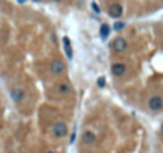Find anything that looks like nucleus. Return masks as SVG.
I'll use <instances>...</instances> for the list:
<instances>
[{"label":"nucleus","instance_id":"1","mask_svg":"<svg viewBox=\"0 0 163 153\" xmlns=\"http://www.w3.org/2000/svg\"><path fill=\"white\" fill-rule=\"evenodd\" d=\"M52 133H54V136H56V137H65L67 134H68L67 123L56 122V123H54V126H52Z\"/></svg>","mask_w":163,"mask_h":153},{"label":"nucleus","instance_id":"2","mask_svg":"<svg viewBox=\"0 0 163 153\" xmlns=\"http://www.w3.org/2000/svg\"><path fill=\"white\" fill-rule=\"evenodd\" d=\"M147 106H149V109H150V111H155V112L161 111V109H163V98L158 96V95L150 96V98H149V101H147Z\"/></svg>","mask_w":163,"mask_h":153},{"label":"nucleus","instance_id":"3","mask_svg":"<svg viewBox=\"0 0 163 153\" xmlns=\"http://www.w3.org/2000/svg\"><path fill=\"white\" fill-rule=\"evenodd\" d=\"M65 71V63H63V60L60 59H56L51 62V73L52 74H60Z\"/></svg>","mask_w":163,"mask_h":153},{"label":"nucleus","instance_id":"4","mask_svg":"<svg viewBox=\"0 0 163 153\" xmlns=\"http://www.w3.org/2000/svg\"><path fill=\"white\" fill-rule=\"evenodd\" d=\"M111 48H113V51L114 52H124L125 49H127V41L124 40V38H114L113 40V43H111Z\"/></svg>","mask_w":163,"mask_h":153},{"label":"nucleus","instance_id":"5","mask_svg":"<svg viewBox=\"0 0 163 153\" xmlns=\"http://www.w3.org/2000/svg\"><path fill=\"white\" fill-rule=\"evenodd\" d=\"M11 98H13L14 103H21V101H24V98H25V92L21 87H13L11 88Z\"/></svg>","mask_w":163,"mask_h":153},{"label":"nucleus","instance_id":"6","mask_svg":"<svg viewBox=\"0 0 163 153\" xmlns=\"http://www.w3.org/2000/svg\"><path fill=\"white\" fill-rule=\"evenodd\" d=\"M122 6L119 5V3H113V5H109V8H108V13H109V16L111 17H114V19H117V17H120L122 16Z\"/></svg>","mask_w":163,"mask_h":153},{"label":"nucleus","instance_id":"7","mask_svg":"<svg viewBox=\"0 0 163 153\" xmlns=\"http://www.w3.org/2000/svg\"><path fill=\"white\" fill-rule=\"evenodd\" d=\"M111 73H113L114 76H117V77H120V76H124V74L127 73V66H125L124 63H114V65L111 66Z\"/></svg>","mask_w":163,"mask_h":153},{"label":"nucleus","instance_id":"8","mask_svg":"<svg viewBox=\"0 0 163 153\" xmlns=\"http://www.w3.org/2000/svg\"><path fill=\"white\" fill-rule=\"evenodd\" d=\"M95 141H97V136L92 131H84L83 133V142L86 144V145H94Z\"/></svg>","mask_w":163,"mask_h":153},{"label":"nucleus","instance_id":"9","mask_svg":"<svg viewBox=\"0 0 163 153\" xmlns=\"http://www.w3.org/2000/svg\"><path fill=\"white\" fill-rule=\"evenodd\" d=\"M62 43H63V51H65L68 60L73 59V51H71V43H70V38L68 37H63L62 38Z\"/></svg>","mask_w":163,"mask_h":153},{"label":"nucleus","instance_id":"10","mask_svg":"<svg viewBox=\"0 0 163 153\" xmlns=\"http://www.w3.org/2000/svg\"><path fill=\"white\" fill-rule=\"evenodd\" d=\"M109 32H111L109 25H108V24H102V27H100V37H102L103 40H106V38H108Z\"/></svg>","mask_w":163,"mask_h":153},{"label":"nucleus","instance_id":"11","mask_svg":"<svg viewBox=\"0 0 163 153\" xmlns=\"http://www.w3.org/2000/svg\"><path fill=\"white\" fill-rule=\"evenodd\" d=\"M59 92H60L62 95H67V93L70 92V85H68V84H60V85H59Z\"/></svg>","mask_w":163,"mask_h":153},{"label":"nucleus","instance_id":"12","mask_svg":"<svg viewBox=\"0 0 163 153\" xmlns=\"http://www.w3.org/2000/svg\"><path fill=\"white\" fill-rule=\"evenodd\" d=\"M97 84H98V87H105V84H106V79L103 77V76H100L97 79Z\"/></svg>","mask_w":163,"mask_h":153},{"label":"nucleus","instance_id":"13","mask_svg":"<svg viewBox=\"0 0 163 153\" xmlns=\"http://www.w3.org/2000/svg\"><path fill=\"white\" fill-rule=\"evenodd\" d=\"M124 27H125L124 22H116V24H114V30H122Z\"/></svg>","mask_w":163,"mask_h":153},{"label":"nucleus","instance_id":"14","mask_svg":"<svg viewBox=\"0 0 163 153\" xmlns=\"http://www.w3.org/2000/svg\"><path fill=\"white\" fill-rule=\"evenodd\" d=\"M92 8H94V11H95V13H100V11H102V10H100V6H98L97 3H92Z\"/></svg>","mask_w":163,"mask_h":153},{"label":"nucleus","instance_id":"15","mask_svg":"<svg viewBox=\"0 0 163 153\" xmlns=\"http://www.w3.org/2000/svg\"><path fill=\"white\" fill-rule=\"evenodd\" d=\"M17 2H21V3H24V2H25V0H17Z\"/></svg>","mask_w":163,"mask_h":153},{"label":"nucleus","instance_id":"16","mask_svg":"<svg viewBox=\"0 0 163 153\" xmlns=\"http://www.w3.org/2000/svg\"><path fill=\"white\" fill-rule=\"evenodd\" d=\"M160 131H161V134H163V125H161V128H160Z\"/></svg>","mask_w":163,"mask_h":153},{"label":"nucleus","instance_id":"17","mask_svg":"<svg viewBox=\"0 0 163 153\" xmlns=\"http://www.w3.org/2000/svg\"><path fill=\"white\" fill-rule=\"evenodd\" d=\"M46 153H56V151H52V150H49V151H46Z\"/></svg>","mask_w":163,"mask_h":153},{"label":"nucleus","instance_id":"18","mask_svg":"<svg viewBox=\"0 0 163 153\" xmlns=\"http://www.w3.org/2000/svg\"><path fill=\"white\" fill-rule=\"evenodd\" d=\"M52 2H60V0H52Z\"/></svg>","mask_w":163,"mask_h":153},{"label":"nucleus","instance_id":"19","mask_svg":"<svg viewBox=\"0 0 163 153\" xmlns=\"http://www.w3.org/2000/svg\"><path fill=\"white\" fill-rule=\"evenodd\" d=\"M10 153H14V151H10Z\"/></svg>","mask_w":163,"mask_h":153}]
</instances>
